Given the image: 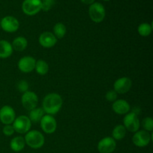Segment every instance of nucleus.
Here are the masks:
<instances>
[{
    "instance_id": "nucleus-1",
    "label": "nucleus",
    "mask_w": 153,
    "mask_h": 153,
    "mask_svg": "<svg viewBox=\"0 0 153 153\" xmlns=\"http://www.w3.org/2000/svg\"><path fill=\"white\" fill-rule=\"evenodd\" d=\"M63 105V100L61 96L56 93L49 94L43 100V110L46 114L55 115L59 112Z\"/></svg>"
},
{
    "instance_id": "nucleus-2",
    "label": "nucleus",
    "mask_w": 153,
    "mask_h": 153,
    "mask_svg": "<svg viewBox=\"0 0 153 153\" xmlns=\"http://www.w3.org/2000/svg\"><path fill=\"white\" fill-rule=\"evenodd\" d=\"M25 144L32 149H40L43 146L45 143L44 136L41 132L37 130H31L25 134Z\"/></svg>"
},
{
    "instance_id": "nucleus-3",
    "label": "nucleus",
    "mask_w": 153,
    "mask_h": 153,
    "mask_svg": "<svg viewBox=\"0 0 153 153\" xmlns=\"http://www.w3.org/2000/svg\"><path fill=\"white\" fill-rule=\"evenodd\" d=\"M88 13L91 20L96 23L102 22L105 17V9L103 4L100 2H94L91 4Z\"/></svg>"
},
{
    "instance_id": "nucleus-4",
    "label": "nucleus",
    "mask_w": 153,
    "mask_h": 153,
    "mask_svg": "<svg viewBox=\"0 0 153 153\" xmlns=\"http://www.w3.org/2000/svg\"><path fill=\"white\" fill-rule=\"evenodd\" d=\"M12 126L16 132L19 134H26L28 131H30L31 122L28 117L25 115H21L15 118Z\"/></svg>"
},
{
    "instance_id": "nucleus-5",
    "label": "nucleus",
    "mask_w": 153,
    "mask_h": 153,
    "mask_svg": "<svg viewBox=\"0 0 153 153\" xmlns=\"http://www.w3.org/2000/svg\"><path fill=\"white\" fill-rule=\"evenodd\" d=\"M123 126L126 131L130 132H136L138 131L140 126V120L138 115L134 114V112H128L126 114L123 119Z\"/></svg>"
},
{
    "instance_id": "nucleus-6",
    "label": "nucleus",
    "mask_w": 153,
    "mask_h": 153,
    "mask_svg": "<svg viewBox=\"0 0 153 153\" xmlns=\"http://www.w3.org/2000/svg\"><path fill=\"white\" fill-rule=\"evenodd\" d=\"M41 0H24L22 10L28 16H34L41 10Z\"/></svg>"
},
{
    "instance_id": "nucleus-7",
    "label": "nucleus",
    "mask_w": 153,
    "mask_h": 153,
    "mask_svg": "<svg viewBox=\"0 0 153 153\" xmlns=\"http://www.w3.org/2000/svg\"><path fill=\"white\" fill-rule=\"evenodd\" d=\"M21 103L24 108L30 111L37 108V104H38V97L35 93L28 91L22 94V98H21Z\"/></svg>"
},
{
    "instance_id": "nucleus-8",
    "label": "nucleus",
    "mask_w": 153,
    "mask_h": 153,
    "mask_svg": "<svg viewBox=\"0 0 153 153\" xmlns=\"http://www.w3.org/2000/svg\"><path fill=\"white\" fill-rule=\"evenodd\" d=\"M152 135L149 131L145 130H138L132 137V142L137 147H145L150 143Z\"/></svg>"
},
{
    "instance_id": "nucleus-9",
    "label": "nucleus",
    "mask_w": 153,
    "mask_h": 153,
    "mask_svg": "<svg viewBox=\"0 0 153 153\" xmlns=\"http://www.w3.org/2000/svg\"><path fill=\"white\" fill-rule=\"evenodd\" d=\"M0 25L3 31L8 33H13L18 30L19 27V22L14 16H6L1 19Z\"/></svg>"
},
{
    "instance_id": "nucleus-10",
    "label": "nucleus",
    "mask_w": 153,
    "mask_h": 153,
    "mask_svg": "<svg viewBox=\"0 0 153 153\" xmlns=\"http://www.w3.org/2000/svg\"><path fill=\"white\" fill-rule=\"evenodd\" d=\"M42 130L46 134H52L56 131L57 122L52 115L45 114L40 122Z\"/></svg>"
},
{
    "instance_id": "nucleus-11",
    "label": "nucleus",
    "mask_w": 153,
    "mask_h": 153,
    "mask_svg": "<svg viewBox=\"0 0 153 153\" xmlns=\"http://www.w3.org/2000/svg\"><path fill=\"white\" fill-rule=\"evenodd\" d=\"M16 118V113L12 107L4 105L0 109V121L4 125H11Z\"/></svg>"
},
{
    "instance_id": "nucleus-12",
    "label": "nucleus",
    "mask_w": 153,
    "mask_h": 153,
    "mask_svg": "<svg viewBox=\"0 0 153 153\" xmlns=\"http://www.w3.org/2000/svg\"><path fill=\"white\" fill-rule=\"evenodd\" d=\"M117 147L116 140L111 137L102 139L97 145V149L100 153H112Z\"/></svg>"
},
{
    "instance_id": "nucleus-13",
    "label": "nucleus",
    "mask_w": 153,
    "mask_h": 153,
    "mask_svg": "<svg viewBox=\"0 0 153 153\" xmlns=\"http://www.w3.org/2000/svg\"><path fill=\"white\" fill-rule=\"evenodd\" d=\"M132 85V82L129 78L122 77L115 81L114 84V91L117 92V94H124L130 91Z\"/></svg>"
},
{
    "instance_id": "nucleus-14",
    "label": "nucleus",
    "mask_w": 153,
    "mask_h": 153,
    "mask_svg": "<svg viewBox=\"0 0 153 153\" xmlns=\"http://www.w3.org/2000/svg\"><path fill=\"white\" fill-rule=\"evenodd\" d=\"M36 60L31 56H25L20 58L18 62V68L21 72L29 73L35 68Z\"/></svg>"
},
{
    "instance_id": "nucleus-15",
    "label": "nucleus",
    "mask_w": 153,
    "mask_h": 153,
    "mask_svg": "<svg viewBox=\"0 0 153 153\" xmlns=\"http://www.w3.org/2000/svg\"><path fill=\"white\" fill-rule=\"evenodd\" d=\"M39 43L44 48H52L57 43V38L53 33L45 31L42 33L39 37Z\"/></svg>"
},
{
    "instance_id": "nucleus-16",
    "label": "nucleus",
    "mask_w": 153,
    "mask_h": 153,
    "mask_svg": "<svg viewBox=\"0 0 153 153\" xmlns=\"http://www.w3.org/2000/svg\"><path fill=\"white\" fill-rule=\"evenodd\" d=\"M130 105L124 100H117L112 105V109L116 114L120 115L126 114L130 111Z\"/></svg>"
},
{
    "instance_id": "nucleus-17",
    "label": "nucleus",
    "mask_w": 153,
    "mask_h": 153,
    "mask_svg": "<svg viewBox=\"0 0 153 153\" xmlns=\"http://www.w3.org/2000/svg\"><path fill=\"white\" fill-rule=\"evenodd\" d=\"M11 43L5 40H0V58H7L13 53Z\"/></svg>"
},
{
    "instance_id": "nucleus-18",
    "label": "nucleus",
    "mask_w": 153,
    "mask_h": 153,
    "mask_svg": "<svg viewBox=\"0 0 153 153\" xmlns=\"http://www.w3.org/2000/svg\"><path fill=\"white\" fill-rule=\"evenodd\" d=\"M25 139L22 136H16L13 137L10 143V149L14 152H18L22 151L25 148Z\"/></svg>"
},
{
    "instance_id": "nucleus-19",
    "label": "nucleus",
    "mask_w": 153,
    "mask_h": 153,
    "mask_svg": "<svg viewBox=\"0 0 153 153\" xmlns=\"http://www.w3.org/2000/svg\"><path fill=\"white\" fill-rule=\"evenodd\" d=\"M12 48L13 50L17 52H22L28 46V41L24 37H17L13 40L11 43Z\"/></svg>"
},
{
    "instance_id": "nucleus-20",
    "label": "nucleus",
    "mask_w": 153,
    "mask_h": 153,
    "mask_svg": "<svg viewBox=\"0 0 153 153\" xmlns=\"http://www.w3.org/2000/svg\"><path fill=\"white\" fill-rule=\"evenodd\" d=\"M45 115L44 111L43 110V108H35L33 110L30 111L29 116L28 118L31 120V123H40L41 119L43 118V117Z\"/></svg>"
},
{
    "instance_id": "nucleus-21",
    "label": "nucleus",
    "mask_w": 153,
    "mask_h": 153,
    "mask_svg": "<svg viewBox=\"0 0 153 153\" xmlns=\"http://www.w3.org/2000/svg\"><path fill=\"white\" fill-rule=\"evenodd\" d=\"M126 129L123 125H117L112 131V137L115 140H120L125 137L126 134Z\"/></svg>"
},
{
    "instance_id": "nucleus-22",
    "label": "nucleus",
    "mask_w": 153,
    "mask_h": 153,
    "mask_svg": "<svg viewBox=\"0 0 153 153\" xmlns=\"http://www.w3.org/2000/svg\"><path fill=\"white\" fill-rule=\"evenodd\" d=\"M67 33V28L62 22H58L54 25L53 34L57 39H61Z\"/></svg>"
},
{
    "instance_id": "nucleus-23",
    "label": "nucleus",
    "mask_w": 153,
    "mask_h": 153,
    "mask_svg": "<svg viewBox=\"0 0 153 153\" xmlns=\"http://www.w3.org/2000/svg\"><path fill=\"white\" fill-rule=\"evenodd\" d=\"M34 70H36V72L39 75L44 76V75H46L49 72V65L43 60H38V61H36Z\"/></svg>"
},
{
    "instance_id": "nucleus-24",
    "label": "nucleus",
    "mask_w": 153,
    "mask_h": 153,
    "mask_svg": "<svg viewBox=\"0 0 153 153\" xmlns=\"http://www.w3.org/2000/svg\"><path fill=\"white\" fill-rule=\"evenodd\" d=\"M152 31V25L147 22H143L139 25L137 28L138 34L142 37H148L151 34Z\"/></svg>"
},
{
    "instance_id": "nucleus-25",
    "label": "nucleus",
    "mask_w": 153,
    "mask_h": 153,
    "mask_svg": "<svg viewBox=\"0 0 153 153\" xmlns=\"http://www.w3.org/2000/svg\"><path fill=\"white\" fill-rule=\"evenodd\" d=\"M142 126L143 127L145 131H147L149 132H151L153 130V120L152 117L144 118L142 121Z\"/></svg>"
},
{
    "instance_id": "nucleus-26",
    "label": "nucleus",
    "mask_w": 153,
    "mask_h": 153,
    "mask_svg": "<svg viewBox=\"0 0 153 153\" xmlns=\"http://www.w3.org/2000/svg\"><path fill=\"white\" fill-rule=\"evenodd\" d=\"M55 3V0H41V10L43 11H49L53 7Z\"/></svg>"
},
{
    "instance_id": "nucleus-27",
    "label": "nucleus",
    "mask_w": 153,
    "mask_h": 153,
    "mask_svg": "<svg viewBox=\"0 0 153 153\" xmlns=\"http://www.w3.org/2000/svg\"><path fill=\"white\" fill-rule=\"evenodd\" d=\"M28 88H29V85H28V82H26L25 80H21L18 82L17 89L19 92L24 94L28 91Z\"/></svg>"
},
{
    "instance_id": "nucleus-28",
    "label": "nucleus",
    "mask_w": 153,
    "mask_h": 153,
    "mask_svg": "<svg viewBox=\"0 0 153 153\" xmlns=\"http://www.w3.org/2000/svg\"><path fill=\"white\" fill-rule=\"evenodd\" d=\"M105 99L108 102H114V101H116L117 100V94L115 91L114 90H111L108 91L105 94Z\"/></svg>"
},
{
    "instance_id": "nucleus-29",
    "label": "nucleus",
    "mask_w": 153,
    "mask_h": 153,
    "mask_svg": "<svg viewBox=\"0 0 153 153\" xmlns=\"http://www.w3.org/2000/svg\"><path fill=\"white\" fill-rule=\"evenodd\" d=\"M2 132L6 136H11L14 134L15 130L12 125H5L3 127Z\"/></svg>"
},
{
    "instance_id": "nucleus-30",
    "label": "nucleus",
    "mask_w": 153,
    "mask_h": 153,
    "mask_svg": "<svg viewBox=\"0 0 153 153\" xmlns=\"http://www.w3.org/2000/svg\"><path fill=\"white\" fill-rule=\"evenodd\" d=\"M81 1L85 4H89V5H91L93 3L95 2V0H81Z\"/></svg>"
},
{
    "instance_id": "nucleus-31",
    "label": "nucleus",
    "mask_w": 153,
    "mask_h": 153,
    "mask_svg": "<svg viewBox=\"0 0 153 153\" xmlns=\"http://www.w3.org/2000/svg\"><path fill=\"white\" fill-rule=\"evenodd\" d=\"M102 1H110V0H102Z\"/></svg>"
}]
</instances>
